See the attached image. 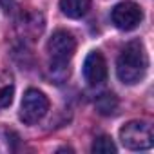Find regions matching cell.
<instances>
[{
	"mask_svg": "<svg viewBox=\"0 0 154 154\" xmlns=\"http://www.w3.org/2000/svg\"><path fill=\"white\" fill-rule=\"evenodd\" d=\"M91 150L96 152V154H111V152H116V145H114V141L109 136L102 134V136L94 138Z\"/></svg>",
	"mask_w": 154,
	"mask_h": 154,
	"instance_id": "obj_11",
	"label": "cell"
},
{
	"mask_svg": "<svg viewBox=\"0 0 154 154\" xmlns=\"http://www.w3.org/2000/svg\"><path fill=\"white\" fill-rule=\"evenodd\" d=\"M84 76L89 85H100L107 80V62L100 51H91L84 62Z\"/></svg>",
	"mask_w": 154,
	"mask_h": 154,
	"instance_id": "obj_6",
	"label": "cell"
},
{
	"mask_svg": "<svg viewBox=\"0 0 154 154\" xmlns=\"http://www.w3.org/2000/svg\"><path fill=\"white\" fill-rule=\"evenodd\" d=\"M122 143L131 150H145L150 149L154 143L152 125L143 120H132L120 129Z\"/></svg>",
	"mask_w": 154,
	"mask_h": 154,
	"instance_id": "obj_2",
	"label": "cell"
},
{
	"mask_svg": "<svg viewBox=\"0 0 154 154\" xmlns=\"http://www.w3.org/2000/svg\"><path fill=\"white\" fill-rule=\"evenodd\" d=\"M0 6H2V9H4L6 13H9V11H13V9H15L17 0H0Z\"/></svg>",
	"mask_w": 154,
	"mask_h": 154,
	"instance_id": "obj_13",
	"label": "cell"
},
{
	"mask_svg": "<svg viewBox=\"0 0 154 154\" xmlns=\"http://www.w3.org/2000/svg\"><path fill=\"white\" fill-rule=\"evenodd\" d=\"M51 78L56 82V84H62L67 76H69V65L67 63H54L51 62Z\"/></svg>",
	"mask_w": 154,
	"mask_h": 154,
	"instance_id": "obj_12",
	"label": "cell"
},
{
	"mask_svg": "<svg viewBox=\"0 0 154 154\" xmlns=\"http://www.w3.org/2000/svg\"><path fill=\"white\" fill-rule=\"evenodd\" d=\"M147 67H149V56H147L143 44L140 40H132L122 49L118 56L116 74L123 84L134 85L145 78Z\"/></svg>",
	"mask_w": 154,
	"mask_h": 154,
	"instance_id": "obj_1",
	"label": "cell"
},
{
	"mask_svg": "<svg viewBox=\"0 0 154 154\" xmlns=\"http://www.w3.org/2000/svg\"><path fill=\"white\" fill-rule=\"evenodd\" d=\"M13 94H15L13 74L8 71H0V109H6L11 105Z\"/></svg>",
	"mask_w": 154,
	"mask_h": 154,
	"instance_id": "obj_8",
	"label": "cell"
},
{
	"mask_svg": "<svg viewBox=\"0 0 154 154\" xmlns=\"http://www.w3.org/2000/svg\"><path fill=\"white\" fill-rule=\"evenodd\" d=\"M94 105H96V111H98L100 114L111 116V114H114L116 109H118V98H116L112 93H103V94H100V96L96 98Z\"/></svg>",
	"mask_w": 154,
	"mask_h": 154,
	"instance_id": "obj_10",
	"label": "cell"
},
{
	"mask_svg": "<svg viewBox=\"0 0 154 154\" xmlns=\"http://www.w3.org/2000/svg\"><path fill=\"white\" fill-rule=\"evenodd\" d=\"M74 51H76V40L72 33L65 29L54 31L51 38L47 40V53H49L51 62L54 63H69Z\"/></svg>",
	"mask_w": 154,
	"mask_h": 154,
	"instance_id": "obj_4",
	"label": "cell"
},
{
	"mask_svg": "<svg viewBox=\"0 0 154 154\" xmlns=\"http://www.w3.org/2000/svg\"><path fill=\"white\" fill-rule=\"evenodd\" d=\"M91 8V0H60V9L69 18H82Z\"/></svg>",
	"mask_w": 154,
	"mask_h": 154,
	"instance_id": "obj_9",
	"label": "cell"
},
{
	"mask_svg": "<svg viewBox=\"0 0 154 154\" xmlns=\"http://www.w3.org/2000/svg\"><path fill=\"white\" fill-rule=\"evenodd\" d=\"M44 29V17L36 11H27L18 20V33L24 38H36Z\"/></svg>",
	"mask_w": 154,
	"mask_h": 154,
	"instance_id": "obj_7",
	"label": "cell"
},
{
	"mask_svg": "<svg viewBox=\"0 0 154 154\" xmlns=\"http://www.w3.org/2000/svg\"><path fill=\"white\" fill-rule=\"evenodd\" d=\"M49 111L47 96L38 89H27L20 103V120L27 125L38 123Z\"/></svg>",
	"mask_w": 154,
	"mask_h": 154,
	"instance_id": "obj_3",
	"label": "cell"
},
{
	"mask_svg": "<svg viewBox=\"0 0 154 154\" xmlns=\"http://www.w3.org/2000/svg\"><path fill=\"white\" fill-rule=\"evenodd\" d=\"M111 20L112 24L122 29V31H132L136 29L141 20H143V11L136 2H131V0H125V2H120L114 6L112 13H111Z\"/></svg>",
	"mask_w": 154,
	"mask_h": 154,
	"instance_id": "obj_5",
	"label": "cell"
}]
</instances>
